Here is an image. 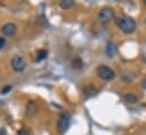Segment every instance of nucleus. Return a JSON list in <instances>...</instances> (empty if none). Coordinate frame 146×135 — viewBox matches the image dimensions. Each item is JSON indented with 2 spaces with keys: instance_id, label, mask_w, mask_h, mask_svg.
Masks as SVG:
<instances>
[{
  "instance_id": "f257e3e1",
  "label": "nucleus",
  "mask_w": 146,
  "mask_h": 135,
  "mask_svg": "<svg viewBox=\"0 0 146 135\" xmlns=\"http://www.w3.org/2000/svg\"><path fill=\"white\" fill-rule=\"evenodd\" d=\"M116 25L119 26V28L122 32H124L127 34H130V33L135 32V29H136L135 19L129 17V16H125V15L120 16V17L116 18Z\"/></svg>"
},
{
  "instance_id": "f03ea898",
  "label": "nucleus",
  "mask_w": 146,
  "mask_h": 135,
  "mask_svg": "<svg viewBox=\"0 0 146 135\" xmlns=\"http://www.w3.org/2000/svg\"><path fill=\"white\" fill-rule=\"evenodd\" d=\"M113 17H114V10L110 7H105V8L100 9V11L98 12V18L104 24L111 22L113 19Z\"/></svg>"
},
{
  "instance_id": "7ed1b4c3",
  "label": "nucleus",
  "mask_w": 146,
  "mask_h": 135,
  "mask_svg": "<svg viewBox=\"0 0 146 135\" xmlns=\"http://www.w3.org/2000/svg\"><path fill=\"white\" fill-rule=\"evenodd\" d=\"M97 74H98L99 78H102V79H104V81H111V79H113L114 76H115L114 71H113L110 67H107V66H100V67H98Z\"/></svg>"
},
{
  "instance_id": "20e7f679",
  "label": "nucleus",
  "mask_w": 146,
  "mask_h": 135,
  "mask_svg": "<svg viewBox=\"0 0 146 135\" xmlns=\"http://www.w3.org/2000/svg\"><path fill=\"white\" fill-rule=\"evenodd\" d=\"M11 67L16 71H22L25 68V61H24L23 57H21L18 54L14 56L11 59Z\"/></svg>"
},
{
  "instance_id": "39448f33",
  "label": "nucleus",
  "mask_w": 146,
  "mask_h": 135,
  "mask_svg": "<svg viewBox=\"0 0 146 135\" xmlns=\"http://www.w3.org/2000/svg\"><path fill=\"white\" fill-rule=\"evenodd\" d=\"M57 127L59 133H65L70 127V117L67 115H62L57 121Z\"/></svg>"
},
{
  "instance_id": "423d86ee",
  "label": "nucleus",
  "mask_w": 146,
  "mask_h": 135,
  "mask_svg": "<svg viewBox=\"0 0 146 135\" xmlns=\"http://www.w3.org/2000/svg\"><path fill=\"white\" fill-rule=\"evenodd\" d=\"M1 31H2V33H3L5 35L11 36V35H14V34L16 33V25L13 24V23H7L6 25L2 26Z\"/></svg>"
},
{
  "instance_id": "0eeeda50",
  "label": "nucleus",
  "mask_w": 146,
  "mask_h": 135,
  "mask_svg": "<svg viewBox=\"0 0 146 135\" xmlns=\"http://www.w3.org/2000/svg\"><path fill=\"white\" fill-rule=\"evenodd\" d=\"M73 5H74V1H73V0H60V1H59V6H60L63 9H68V8H71Z\"/></svg>"
},
{
  "instance_id": "6e6552de",
  "label": "nucleus",
  "mask_w": 146,
  "mask_h": 135,
  "mask_svg": "<svg viewBox=\"0 0 146 135\" xmlns=\"http://www.w3.org/2000/svg\"><path fill=\"white\" fill-rule=\"evenodd\" d=\"M115 51H116V49H115L114 44L113 43H108L107 47H106V54L108 57H113L114 53H115Z\"/></svg>"
},
{
  "instance_id": "1a4fd4ad",
  "label": "nucleus",
  "mask_w": 146,
  "mask_h": 135,
  "mask_svg": "<svg viewBox=\"0 0 146 135\" xmlns=\"http://www.w3.org/2000/svg\"><path fill=\"white\" fill-rule=\"evenodd\" d=\"M47 54H48V51H47V50H44V49L39 50V51H38V54H36V61L43 60V59L47 57Z\"/></svg>"
},
{
  "instance_id": "9d476101",
  "label": "nucleus",
  "mask_w": 146,
  "mask_h": 135,
  "mask_svg": "<svg viewBox=\"0 0 146 135\" xmlns=\"http://www.w3.org/2000/svg\"><path fill=\"white\" fill-rule=\"evenodd\" d=\"M125 100H127V102H130V103H135V102H137V96L135 95V94H127L125 95Z\"/></svg>"
},
{
  "instance_id": "9b49d317",
  "label": "nucleus",
  "mask_w": 146,
  "mask_h": 135,
  "mask_svg": "<svg viewBox=\"0 0 146 135\" xmlns=\"http://www.w3.org/2000/svg\"><path fill=\"white\" fill-rule=\"evenodd\" d=\"M10 90H11V86H10V85H8V86H6V87H3V88L1 90V93H2V94H7Z\"/></svg>"
},
{
  "instance_id": "f8f14e48",
  "label": "nucleus",
  "mask_w": 146,
  "mask_h": 135,
  "mask_svg": "<svg viewBox=\"0 0 146 135\" xmlns=\"http://www.w3.org/2000/svg\"><path fill=\"white\" fill-rule=\"evenodd\" d=\"M17 135H30V133H29L26 129H21V130L17 133Z\"/></svg>"
},
{
  "instance_id": "ddd939ff",
  "label": "nucleus",
  "mask_w": 146,
  "mask_h": 135,
  "mask_svg": "<svg viewBox=\"0 0 146 135\" xmlns=\"http://www.w3.org/2000/svg\"><path fill=\"white\" fill-rule=\"evenodd\" d=\"M5 44H6V40H5V37H0V49H2V48L5 47Z\"/></svg>"
},
{
  "instance_id": "4468645a",
  "label": "nucleus",
  "mask_w": 146,
  "mask_h": 135,
  "mask_svg": "<svg viewBox=\"0 0 146 135\" xmlns=\"http://www.w3.org/2000/svg\"><path fill=\"white\" fill-rule=\"evenodd\" d=\"M0 135H8V134H7V132H6V129H3V128H1V129H0Z\"/></svg>"
}]
</instances>
